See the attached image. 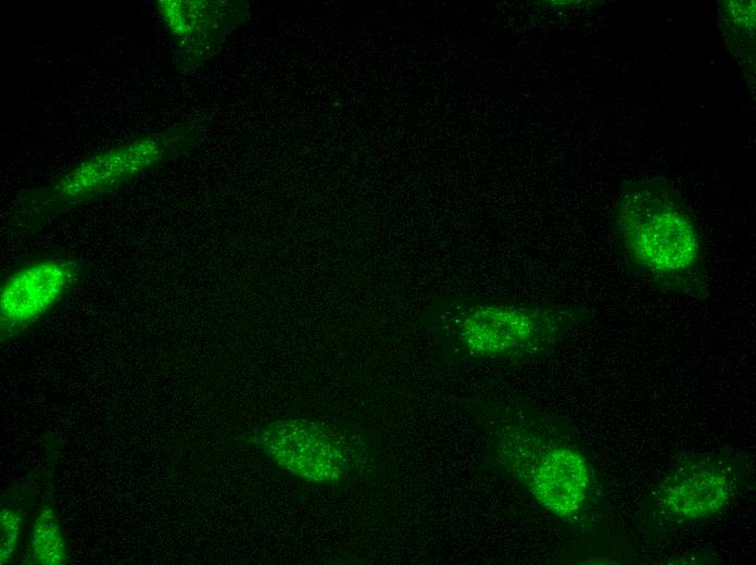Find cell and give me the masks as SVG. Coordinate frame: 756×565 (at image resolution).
<instances>
[{
  "label": "cell",
  "instance_id": "obj_1",
  "mask_svg": "<svg viewBox=\"0 0 756 565\" xmlns=\"http://www.w3.org/2000/svg\"><path fill=\"white\" fill-rule=\"evenodd\" d=\"M613 228L631 269L656 289L706 300L704 244L688 208L665 183L629 181L613 210Z\"/></svg>",
  "mask_w": 756,
  "mask_h": 565
},
{
  "label": "cell",
  "instance_id": "obj_2",
  "mask_svg": "<svg viewBox=\"0 0 756 565\" xmlns=\"http://www.w3.org/2000/svg\"><path fill=\"white\" fill-rule=\"evenodd\" d=\"M201 123L188 121L142 134L75 164L53 181L23 193L10 223L37 228L53 216L111 193L190 148Z\"/></svg>",
  "mask_w": 756,
  "mask_h": 565
},
{
  "label": "cell",
  "instance_id": "obj_3",
  "mask_svg": "<svg viewBox=\"0 0 756 565\" xmlns=\"http://www.w3.org/2000/svg\"><path fill=\"white\" fill-rule=\"evenodd\" d=\"M580 317L581 312L570 307L486 305L464 318L459 335L471 352L527 355L547 348Z\"/></svg>",
  "mask_w": 756,
  "mask_h": 565
},
{
  "label": "cell",
  "instance_id": "obj_4",
  "mask_svg": "<svg viewBox=\"0 0 756 565\" xmlns=\"http://www.w3.org/2000/svg\"><path fill=\"white\" fill-rule=\"evenodd\" d=\"M81 276V263L70 256H40L14 269L0 289L1 339L13 338L48 314Z\"/></svg>",
  "mask_w": 756,
  "mask_h": 565
},
{
  "label": "cell",
  "instance_id": "obj_5",
  "mask_svg": "<svg viewBox=\"0 0 756 565\" xmlns=\"http://www.w3.org/2000/svg\"><path fill=\"white\" fill-rule=\"evenodd\" d=\"M261 441L276 464L307 480L335 482L353 466V454L344 437L322 423H273L263 430Z\"/></svg>",
  "mask_w": 756,
  "mask_h": 565
},
{
  "label": "cell",
  "instance_id": "obj_6",
  "mask_svg": "<svg viewBox=\"0 0 756 565\" xmlns=\"http://www.w3.org/2000/svg\"><path fill=\"white\" fill-rule=\"evenodd\" d=\"M154 9L185 70L211 59L248 15L244 2L227 0H156Z\"/></svg>",
  "mask_w": 756,
  "mask_h": 565
},
{
  "label": "cell",
  "instance_id": "obj_7",
  "mask_svg": "<svg viewBox=\"0 0 756 565\" xmlns=\"http://www.w3.org/2000/svg\"><path fill=\"white\" fill-rule=\"evenodd\" d=\"M519 474L533 499L554 516L570 520L583 511L593 477L585 456L566 443H545L526 456Z\"/></svg>",
  "mask_w": 756,
  "mask_h": 565
},
{
  "label": "cell",
  "instance_id": "obj_8",
  "mask_svg": "<svg viewBox=\"0 0 756 565\" xmlns=\"http://www.w3.org/2000/svg\"><path fill=\"white\" fill-rule=\"evenodd\" d=\"M732 480L720 465L700 461L678 468L659 486L656 499L666 515L690 523L710 517L729 502Z\"/></svg>",
  "mask_w": 756,
  "mask_h": 565
},
{
  "label": "cell",
  "instance_id": "obj_9",
  "mask_svg": "<svg viewBox=\"0 0 756 565\" xmlns=\"http://www.w3.org/2000/svg\"><path fill=\"white\" fill-rule=\"evenodd\" d=\"M28 554L34 563L42 565H61L67 561L61 526L50 506H43L33 524Z\"/></svg>",
  "mask_w": 756,
  "mask_h": 565
},
{
  "label": "cell",
  "instance_id": "obj_10",
  "mask_svg": "<svg viewBox=\"0 0 756 565\" xmlns=\"http://www.w3.org/2000/svg\"><path fill=\"white\" fill-rule=\"evenodd\" d=\"M1 549H0V563L5 564L11 561L13 554L15 553L20 533L22 517L21 515L10 508H1Z\"/></svg>",
  "mask_w": 756,
  "mask_h": 565
}]
</instances>
